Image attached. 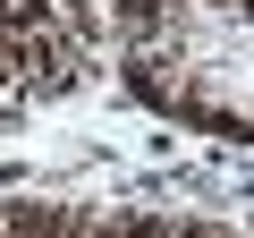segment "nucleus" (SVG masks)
Returning a JSON list of instances; mask_svg holds the SVG:
<instances>
[{"label":"nucleus","instance_id":"obj_2","mask_svg":"<svg viewBox=\"0 0 254 238\" xmlns=\"http://www.w3.org/2000/svg\"><path fill=\"white\" fill-rule=\"evenodd\" d=\"M76 230V204L60 196H9L0 204V238H68Z\"/></svg>","mask_w":254,"mask_h":238},{"label":"nucleus","instance_id":"obj_1","mask_svg":"<svg viewBox=\"0 0 254 238\" xmlns=\"http://www.w3.org/2000/svg\"><path fill=\"white\" fill-rule=\"evenodd\" d=\"M161 119H178V128H203V136H229V145H246V111H237V102H220V94H212L195 68L170 85V111H161Z\"/></svg>","mask_w":254,"mask_h":238},{"label":"nucleus","instance_id":"obj_3","mask_svg":"<svg viewBox=\"0 0 254 238\" xmlns=\"http://www.w3.org/2000/svg\"><path fill=\"white\" fill-rule=\"evenodd\" d=\"M102 26H110L127 51H144V43H161V34L178 26V0H110V9H102Z\"/></svg>","mask_w":254,"mask_h":238},{"label":"nucleus","instance_id":"obj_4","mask_svg":"<svg viewBox=\"0 0 254 238\" xmlns=\"http://www.w3.org/2000/svg\"><path fill=\"white\" fill-rule=\"evenodd\" d=\"M170 238H246L229 221H203V213H170Z\"/></svg>","mask_w":254,"mask_h":238}]
</instances>
